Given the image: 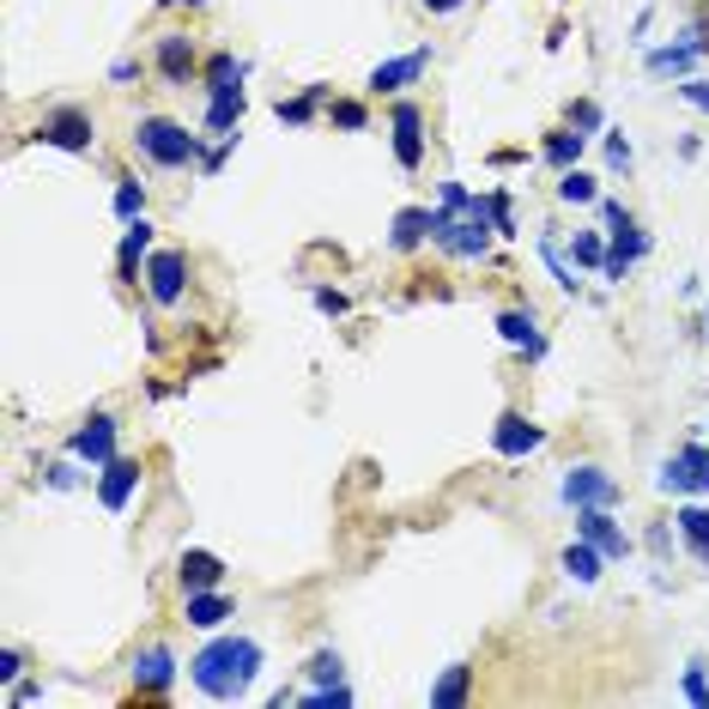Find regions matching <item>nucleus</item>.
Returning a JSON list of instances; mask_svg holds the SVG:
<instances>
[{
	"label": "nucleus",
	"mask_w": 709,
	"mask_h": 709,
	"mask_svg": "<svg viewBox=\"0 0 709 709\" xmlns=\"http://www.w3.org/2000/svg\"><path fill=\"white\" fill-rule=\"evenodd\" d=\"M255 667H261V649H255L249 637H218L188 661V674H195V686L206 698H237V691L255 679Z\"/></svg>",
	"instance_id": "obj_1"
},
{
	"label": "nucleus",
	"mask_w": 709,
	"mask_h": 709,
	"mask_svg": "<svg viewBox=\"0 0 709 709\" xmlns=\"http://www.w3.org/2000/svg\"><path fill=\"white\" fill-rule=\"evenodd\" d=\"M134 140H140V152H146L152 164H171V171H183V164H195V158H201V140L188 134V127L164 122V115H146Z\"/></svg>",
	"instance_id": "obj_2"
},
{
	"label": "nucleus",
	"mask_w": 709,
	"mask_h": 709,
	"mask_svg": "<svg viewBox=\"0 0 709 709\" xmlns=\"http://www.w3.org/2000/svg\"><path fill=\"white\" fill-rule=\"evenodd\" d=\"M600 213H607V225H613V255H607V279H625V267L637 261L643 255V230L630 225V213L618 201H607L600 206Z\"/></svg>",
	"instance_id": "obj_3"
},
{
	"label": "nucleus",
	"mask_w": 709,
	"mask_h": 709,
	"mask_svg": "<svg viewBox=\"0 0 709 709\" xmlns=\"http://www.w3.org/2000/svg\"><path fill=\"white\" fill-rule=\"evenodd\" d=\"M564 497H571L576 510H607L613 497H618V485H613V473H600V467H571Z\"/></svg>",
	"instance_id": "obj_4"
},
{
	"label": "nucleus",
	"mask_w": 709,
	"mask_h": 709,
	"mask_svg": "<svg viewBox=\"0 0 709 709\" xmlns=\"http://www.w3.org/2000/svg\"><path fill=\"white\" fill-rule=\"evenodd\" d=\"M37 140H49V146H61V152H85L92 146V115L85 110H55L43 127H37Z\"/></svg>",
	"instance_id": "obj_5"
},
{
	"label": "nucleus",
	"mask_w": 709,
	"mask_h": 709,
	"mask_svg": "<svg viewBox=\"0 0 709 709\" xmlns=\"http://www.w3.org/2000/svg\"><path fill=\"white\" fill-rule=\"evenodd\" d=\"M661 492H709V449H686L661 467Z\"/></svg>",
	"instance_id": "obj_6"
},
{
	"label": "nucleus",
	"mask_w": 709,
	"mask_h": 709,
	"mask_svg": "<svg viewBox=\"0 0 709 709\" xmlns=\"http://www.w3.org/2000/svg\"><path fill=\"white\" fill-rule=\"evenodd\" d=\"M183 279H188V261L176 249H164V255H152V267H146V291L158 304H176L183 298Z\"/></svg>",
	"instance_id": "obj_7"
},
{
	"label": "nucleus",
	"mask_w": 709,
	"mask_h": 709,
	"mask_svg": "<svg viewBox=\"0 0 709 709\" xmlns=\"http://www.w3.org/2000/svg\"><path fill=\"white\" fill-rule=\"evenodd\" d=\"M703 49H709V37H703V24H698V31H686V43H674V49H655V55L643 61V68H649L655 80H667V73H686L691 61L703 55Z\"/></svg>",
	"instance_id": "obj_8"
},
{
	"label": "nucleus",
	"mask_w": 709,
	"mask_h": 709,
	"mask_svg": "<svg viewBox=\"0 0 709 709\" xmlns=\"http://www.w3.org/2000/svg\"><path fill=\"white\" fill-rule=\"evenodd\" d=\"M424 68H431V49H412L401 61H382V68L370 73V85H377V92H401V85H412Z\"/></svg>",
	"instance_id": "obj_9"
},
{
	"label": "nucleus",
	"mask_w": 709,
	"mask_h": 709,
	"mask_svg": "<svg viewBox=\"0 0 709 709\" xmlns=\"http://www.w3.org/2000/svg\"><path fill=\"white\" fill-rule=\"evenodd\" d=\"M134 485H140V467H134V461H103V485H97L103 510H127Z\"/></svg>",
	"instance_id": "obj_10"
},
{
	"label": "nucleus",
	"mask_w": 709,
	"mask_h": 709,
	"mask_svg": "<svg viewBox=\"0 0 709 709\" xmlns=\"http://www.w3.org/2000/svg\"><path fill=\"white\" fill-rule=\"evenodd\" d=\"M419 110H412V103H401V110H394V158L407 164V171H419V158H424V140H419Z\"/></svg>",
	"instance_id": "obj_11"
},
{
	"label": "nucleus",
	"mask_w": 709,
	"mask_h": 709,
	"mask_svg": "<svg viewBox=\"0 0 709 709\" xmlns=\"http://www.w3.org/2000/svg\"><path fill=\"white\" fill-rule=\"evenodd\" d=\"M73 455H85V461H115V419H110V412H97V419L85 424L80 436H73Z\"/></svg>",
	"instance_id": "obj_12"
},
{
	"label": "nucleus",
	"mask_w": 709,
	"mask_h": 709,
	"mask_svg": "<svg viewBox=\"0 0 709 709\" xmlns=\"http://www.w3.org/2000/svg\"><path fill=\"white\" fill-rule=\"evenodd\" d=\"M527 449H540V424H527L522 412H504L497 419V455H527Z\"/></svg>",
	"instance_id": "obj_13"
},
{
	"label": "nucleus",
	"mask_w": 709,
	"mask_h": 709,
	"mask_svg": "<svg viewBox=\"0 0 709 709\" xmlns=\"http://www.w3.org/2000/svg\"><path fill=\"white\" fill-rule=\"evenodd\" d=\"M171 679H176L171 649H146V655L134 661V686H140V691H171Z\"/></svg>",
	"instance_id": "obj_14"
},
{
	"label": "nucleus",
	"mask_w": 709,
	"mask_h": 709,
	"mask_svg": "<svg viewBox=\"0 0 709 709\" xmlns=\"http://www.w3.org/2000/svg\"><path fill=\"white\" fill-rule=\"evenodd\" d=\"M158 73L171 85H188V73H195V49H188V37H164L158 43Z\"/></svg>",
	"instance_id": "obj_15"
},
{
	"label": "nucleus",
	"mask_w": 709,
	"mask_h": 709,
	"mask_svg": "<svg viewBox=\"0 0 709 709\" xmlns=\"http://www.w3.org/2000/svg\"><path fill=\"white\" fill-rule=\"evenodd\" d=\"M576 527H583V540H595V546L607 552V558H625V534L613 527V515H607V510H583V522H576Z\"/></svg>",
	"instance_id": "obj_16"
},
{
	"label": "nucleus",
	"mask_w": 709,
	"mask_h": 709,
	"mask_svg": "<svg viewBox=\"0 0 709 709\" xmlns=\"http://www.w3.org/2000/svg\"><path fill=\"white\" fill-rule=\"evenodd\" d=\"M218 576H225V564H218L213 552H188V558H183V588H188V595L218 588Z\"/></svg>",
	"instance_id": "obj_17"
},
{
	"label": "nucleus",
	"mask_w": 709,
	"mask_h": 709,
	"mask_svg": "<svg viewBox=\"0 0 709 709\" xmlns=\"http://www.w3.org/2000/svg\"><path fill=\"white\" fill-rule=\"evenodd\" d=\"M497 328H504V340L510 346H527V352H546V340H540V328H534V316H527V309H504V316H497Z\"/></svg>",
	"instance_id": "obj_18"
},
{
	"label": "nucleus",
	"mask_w": 709,
	"mask_h": 709,
	"mask_svg": "<svg viewBox=\"0 0 709 709\" xmlns=\"http://www.w3.org/2000/svg\"><path fill=\"white\" fill-rule=\"evenodd\" d=\"M424 237H431V213H419V206L394 213V230H389V243H394V249H419Z\"/></svg>",
	"instance_id": "obj_19"
},
{
	"label": "nucleus",
	"mask_w": 709,
	"mask_h": 709,
	"mask_svg": "<svg viewBox=\"0 0 709 709\" xmlns=\"http://www.w3.org/2000/svg\"><path fill=\"white\" fill-rule=\"evenodd\" d=\"M206 92L213 97H243V68L230 55H213L206 61Z\"/></svg>",
	"instance_id": "obj_20"
},
{
	"label": "nucleus",
	"mask_w": 709,
	"mask_h": 709,
	"mask_svg": "<svg viewBox=\"0 0 709 709\" xmlns=\"http://www.w3.org/2000/svg\"><path fill=\"white\" fill-rule=\"evenodd\" d=\"M600 558H607V552H600L595 540H576V546L564 552V571H571L576 583H595V576H600Z\"/></svg>",
	"instance_id": "obj_21"
},
{
	"label": "nucleus",
	"mask_w": 709,
	"mask_h": 709,
	"mask_svg": "<svg viewBox=\"0 0 709 709\" xmlns=\"http://www.w3.org/2000/svg\"><path fill=\"white\" fill-rule=\"evenodd\" d=\"M467 674H473V667H443V679H436V686H431V703L436 709H449V703H461V698H467Z\"/></svg>",
	"instance_id": "obj_22"
},
{
	"label": "nucleus",
	"mask_w": 709,
	"mask_h": 709,
	"mask_svg": "<svg viewBox=\"0 0 709 709\" xmlns=\"http://www.w3.org/2000/svg\"><path fill=\"white\" fill-rule=\"evenodd\" d=\"M230 618V607L206 588V595H188V625H201V630H213V625H225Z\"/></svg>",
	"instance_id": "obj_23"
},
{
	"label": "nucleus",
	"mask_w": 709,
	"mask_h": 709,
	"mask_svg": "<svg viewBox=\"0 0 709 709\" xmlns=\"http://www.w3.org/2000/svg\"><path fill=\"white\" fill-rule=\"evenodd\" d=\"M679 534H686V540H691V552H698V558L709 564V510H698V504L679 510Z\"/></svg>",
	"instance_id": "obj_24"
},
{
	"label": "nucleus",
	"mask_w": 709,
	"mask_h": 709,
	"mask_svg": "<svg viewBox=\"0 0 709 709\" xmlns=\"http://www.w3.org/2000/svg\"><path fill=\"white\" fill-rule=\"evenodd\" d=\"M146 243H152V225H146V218H127V237H122V267H134Z\"/></svg>",
	"instance_id": "obj_25"
},
{
	"label": "nucleus",
	"mask_w": 709,
	"mask_h": 709,
	"mask_svg": "<svg viewBox=\"0 0 709 709\" xmlns=\"http://www.w3.org/2000/svg\"><path fill=\"white\" fill-rule=\"evenodd\" d=\"M237 115H243V97H213L206 127H213V134H225V127H237Z\"/></svg>",
	"instance_id": "obj_26"
},
{
	"label": "nucleus",
	"mask_w": 709,
	"mask_h": 709,
	"mask_svg": "<svg viewBox=\"0 0 709 709\" xmlns=\"http://www.w3.org/2000/svg\"><path fill=\"white\" fill-rule=\"evenodd\" d=\"M546 158L552 164H576V158H583V134H552L546 140Z\"/></svg>",
	"instance_id": "obj_27"
},
{
	"label": "nucleus",
	"mask_w": 709,
	"mask_h": 709,
	"mask_svg": "<svg viewBox=\"0 0 709 709\" xmlns=\"http://www.w3.org/2000/svg\"><path fill=\"white\" fill-rule=\"evenodd\" d=\"M540 255H546L552 279H558V286H571V291H576V267H571V261H564V255H558V243L546 237V243H540Z\"/></svg>",
	"instance_id": "obj_28"
},
{
	"label": "nucleus",
	"mask_w": 709,
	"mask_h": 709,
	"mask_svg": "<svg viewBox=\"0 0 709 709\" xmlns=\"http://www.w3.org/2000/svg\"><path fill=\"white\" fill-rule=\"evenodd\" d=\"M558 195H564V201H576V206H583V201H595V183H588V176H583V171H571V176H564V183H558Z\"/></svg>",
	"instance_id": "obj_29"
},
{
	"label": "nucleus",
	"mask_w": 709,
	"mask_h": 709,
	"mask_svg": "<svg viewBox=\"0 0 709 709\" xmlns=\"http://www.w3.org/2000/svg\"><path fill=\"white\" fill-rule=\"evenodd\" d=\"M316 103H321V85H309V92H304L298 103H279V122H304V115L316 110Z\"/></svg>",
	"instance_id": "obj_30"
},
{
	"label": "nucleus",
	"mask_w": 709,
	"mask_h": 709,
	"mask_svg": "<svg viewBox=\"0 0 709 709\" xmlns=\"http://www.w3.org/2000/svg\"><path fill=\"white\" fill-rule=\"evenodd\" d=\"M309 674H316V686H340V655H316Z\"/></svg>",
	"instance_id": "obj_31"
},
{
	"label": "nucleus",
	"mask_w": 709,
	"mask_h": 709,
	"mask_svg": "<svg viewBox=\"0 0 709 709\" xmlns=\"http://www.w3.org/2000/svg\"><path fill=\"white\" fill-rule=\"evenodd\" d=\"M576 261H588V267H607V249H600V237H576Z\"/></svg>",
	"instance_id": "obj_32"
},
{
	"label": "nucleus",
	"mask_w": 709,
	"mask_h": 709,
	"mask_svg": "<svg viewBox=\"0 0 709 709\" xmlns=\"http://www.w3.org/2000/svg\"><path fill=\"white\" fill-rule=\"evenodd\" d=\"M115 213H122V218L140 213V183H122V188H115Z\"/></svg>",
	"instance_id": "obj_33"
},
{
	"label": "nucleus",
	"mask_w": 709,
	"mask_h": 709,
	"mask_svg": "<svg viewBox=\"0 0 709 709\" xmlns=\"http://www.w3.org/2000/svg\"><path fill=\"white\" fill-rule=\"evenodd\" d=\"M333 122H340V127H364V103H333Z\"/></svg>",
	"instance_id": "obj_34"
},
{
	"label": "nucleus",
	"mask_w": 709,
	"mask_h": 709,
	"mask_svg": "<svg viewBox=\"0 0 709 709\" xmlns=\"http://www.w3.org/2000/svg\"><path fill=\"white\" fill-rule=\"evenodd\" d=\"M686 698H691V703H709V679H703V667H691V674H686Z\"/></svg>",
	"instance_id": "obj_35"
},
{
	"label": "nucleus",
	"mask_w": 709,
	"mask_h": 709,
	"mask_svg": "<svg viewBox=\"0 0 709 709\" xmlns=\"http://www.w3.org/2000/svg\"><path fill=\"white\" fill-rule=\"evenodd\" d=\"M679 97H686V103H691V110H703V115H709V85H703V80H691V85H679Z\"/></svg>",
	"instance_id": "obj_36"
},
{
	"label": "nucleus",
	"mask_w": 709,
	"mask_h": 709,
	"mask_svg": "<svg viewBox=\"0 0 709 709\" xmlns=\"http://www.w3.org/2000/svg\"><path fill=\"white\" fill-rule=\"evenodd\" d=\"M19 649H0V679H7V686H12V679H19Z\"/></svg>",
	"instance_id": "obj_37"
},
{
	"label": "nucleus",
	"mask_w": 709,
	"mask_h": 709,
	"mask_svg": "<svg viewBox=\"0 0 709 709\" xmlns=\"http://www.w3.org/2000/svg\"><path fill=\"white\" fill-rule=\"evenodd\" d=\"M316 304L328 309V316H346V298H340V291H316Z\"/></svg>",
	"instance_id": "obj_38"
},
{
	"label": "nucleus",
	"mask_w": 709,
	"mask_h": 709,
	"mask_svg": "<svg viewBox=\"0 0 709 709\" xmlns=\"http://www.w3.org/2000/svg\"><path fill=\"white\" fill-rule=\"evenodd\" d=\"M607 158L618 164V171H625V164H630V146H625V140H618V134L607 140Z\"/></svg>",
	"instance_id": "obj_39"
},
{
	"label": "nucleus",
	"mask_w": 709,
	"mask_h": 709,
	"mask_svg": "<svg viewBox=\"0 0 709 709\" xmlns=\"http://www.w3.org/2000/svg\"><path fill=\"white\" fill-rule=\"evenodd\" d=\"M424 7H431V12H455L461 0H424Z\"/></svg>",
	"instance_id": "obj_40"
},
{
	"label": "nucleus",
	"mask_w": 709,
	"mask_h": 709,
	"mask_svg": "<svg viewBox=\"0 0 709 709\" xmlns=\"http://www.w3.org/2000/svg\"><path fill=\"white\" fill-rule=\"evenodd\" d=\"M171 7H183V0H171ZM188 7H201V0H188Z\"/></svg>",
	"instance_id": "obj_41"
}]
</instances>
